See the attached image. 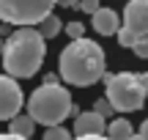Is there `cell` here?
Instances as JSON below:
<instances>
[{
  "label": "cell",
  "mask_w": 148,
  "mask_h": 140,
  "mask_svg": "<svg viewBox=\"0 0 148 140\" xmlns=\"http://www.w3.org/2000/svg\"><path fill=\"white\" fill-rule=\"evenodd\" d=\"M104 66H107L104 49L85 36L74 38L60 49V60H58L60 77L77 88H88L93 82H99L104 77Z\"/></svg>",
  "instance_id": "cell-1"
},
{
  "label": "cell",
  "mask_w": 148,
  "mask_h": 140,
  "mask_svg": "<svg viewBox=\"0 0 148 140\" xmlns=\"http://www.w3.org/2000/svg\"><path fill=\"white\" fill-rule=\"evenodd\" d=\"M44 38L38 36L36 27H19L14 30L3 44V69L8 77H33L44 63Z\"/></svg>",
  "instance_id": "cell-2"
},
{
  "label": "cell",
  "mask_w": 148,
  "mask_h": 140,
  "mask_svg": "<svg viewBox=\"0 0 148 140\" xmlns=\"http://www.w3.org/2000/svg\"><path fill=\"white\" fill-rule=\"evenodd\" d=\"M71 113V96L63 85L58 82H44L27 99V115L33 118V124L44 126H58L66 115Z\"/></svg>",
  "instance_id": "cell-3"
},
{
  "label": "cell",
  "mask_w": 148,
  "mask_h": 140,
  "mask_svg": "<svg viewBox=\"0 0 148 140\" xmlns=\"http://www.w3.org/2000/svg\"><path fill=\"white\" fill-rule=\"evenodd\" d=\"M104 96L110 110H118V113H132V110H140L145 104V88L140 82L137 74L132 71H118V74H107L104 77Z\"/></svg>",
  "instance_id": "cell-4"
},
{
  "label": "cell",
  "mask_w": 148,
  "mask_h": 140,
  "mask_svg": "<svg viewBox=\"0 0 148 140\" xmlns=\"http://www.w3.org/2000/svg\"><path fill=\"white\" fill-rule=\"evenodd\" d=\"M55 0H0V22L19 27H33L44 19L47 14H52Z\"/></svg>",
  "instance_id": "cell-5"
},
{
  "label": "cell",
  "mask_w": 148,
  "mask_h": 140,
  "mask_svg": "<svg viewBox=\"0 0 148 140\" xmlns=\"http://www.w3.org/2000/svg\"><path fill=\"white\" fill-rule=\"evenodd\" d=\"M115 33L121 47H132L140 36H148V0H129L123 8V27Z\"/></svg>",
  "instance_id": "cell-6"
},
{
  "label": "cell",
  "mask_w": 148,
  "mask_h": 140,
  "mask_svg": "<svg viewBox=\"0 0 148 140\" xmlns=\"http://www.w3.org/2000/svg\"><path fill=\"white\" fill-rule=\"evenodd\" d=\"M22 88L16 85L14 77L0 74V121H11L22 110Z\"/></svg>",
  "instance_id": "cell-7"
},
{
  "label": "cell",
  "mask_w": 148,
  "mask_h": 140,
  "mask_svg": "<svg viewBox=\"0 0 148 140\" xmlns=\"http://www.w3.org/2000/svg\"><path fill=\"white\" fill-rule=\"evenodd\" d=\"M107 121L104 115H99L96 110H88V113H77V121H74V137H85V135H104Z\"/></svg>",
  "instance_id": "cell-8"
},
{
  "label": "cell",
  "mask_w": 148,
  "mask_h": 140,
  "mask_svg": "<svg viewBox=\"0 0 148 140\" xmlns=\"http://www.w3.org/2000/svg\"><path fill=\"white\" fill-rule=\"evenodd\" d=\"M90 16H93V30L99 33V36H112V33L121 27L118 14H115L112 8H101V5H99V8H96Z\"/></svg>",
  "instance_id": "cell-9"
},
{
  "label": "cell",
  "mask_w": 148,
  "mask_h": 140,
  "mask_svg": "<svg viewBox=\"0 0 148 140\" xmlns=\"http://www.w3.org/2000/svg\"><path fill=\"white\" fill-rule=\"evenodd\" d=\"M36 30H38V36L47 41V38H55L60 30H63V22H60L55 14H47V16H44V19L36 25Z\"/></svg>",
  "instance_id": "cell-10"
},
{
  "label": "cell",
  "mask_w": 148,
  "mask_h": 140,
  "mask_svg": "<svg viewBox=\"0 0 148 140\" xmlns=\"http://www.w3.org/2000/svg\"><path fill=\"white\" fill-rule=\"evenodd\" d=\"M104 132H107L104 137H110V140H129V137L134 135V132H132V124H129L126 118H115L112 124H107Z\"/></svg>",
  "instance_id": "cell-11"
},
{
  "label": "cell",
  "mask_w": 148,
  "mask_h": 140,
  "mask_svg": "<svg viewBox=\"0 0 148 140\" xmlns=\"http://www.w3.org/2000/svg\"><path fill=\"white\" fill-rule=\"evenodd\" d=\"M33 118L30 115H14L11 118V135H19V137H30L33 135Z\"/></svg>",
  "instance_id": "cell-12"
},
{
  "label": "cell",
  "mask_w": 148,
  "mask_h": 140,
  "mask_svg": "<svg viewBox=\"0 0 148 140\" xmlns=\"http://www.w3.org/2000/svg\"><path fill=\"white\" fill-rule=\"evenodd\" d=\"M44 140H71L69 129H63V126H47V132H44Z\"/></svg>",
  "instance_id": "cell-13"
},
{
  "label": "cell",
  "mask_w": 148,
  "mask_h": 140,
  "mask_svg": "<svg viewBox=\"0 0 148 140\" xmlns=\"http://www.w3.org/2000/svg\"><path fill=\"white\" fill-rule=\"evenodd\" d=\"M132 52L137 55V58H148V36H140L137 41L132 44Z\"/></svg>",
  "instance_id": "cell-14"
},
{
  "label": "cell",
  "mask_w": 148,
  "mask_h": 140,
  "mask_svg": "<svg viewBox=\"0 0 148 140\" xmlns=\"http://www.w3.org/2000/svg\"><path fill=\"white\" fill-rule=\"evenodd\" d=\"M66 33H69L71 41H74V38H82L85 36V25H82V22H69V25H66Z\"/></svg>",
  "instance_id": "cell-15"
},
{
  "label": "cell",
  "mask_w": 148,
  "mask_h": 140,
  "mask_svg": "<svg viewBox=\"0 0 148 140\" xmlns=\"http://www.w3.org/2000/svg\"><path fill=\"white\" fill-rule=\"evenodd\" d=\"M77 8H79V11H85V14H93V11L99 8V0H79Z\"/></svg>",
  "instance_id": "cell-16"
},
{
  "label": "cell",
  "mask_w": 148,
  "mask_h": 140,
  "mask_svg": "<svg viewBox=\"0 0 148 140\" xmlns=\"http://www.w3.org/2000/svg\"><path fill=\"white\" fill-rule=\"evenodd\" d=\"M55 3L63 5V8H74V5H77V0H55Z\"/></svg>",
  "instance_id": "cell-17"
},
{
  "label": "cell",
  "mask_w": 148,
  "mask_h": 140,
  "mask_svg": "<svg viewBox=\"0 0 148 140\" xmlns=\"http://www.w3.org/2000/svg\"><path fill=\"white\" fill-rule=\"evenodd\" d=\"M74 140H110V137H104V135H85V137H74Z\"/></svg>",
  "instance_id": "cell-18"
},
{
  "label": "cell",
  "mask_w": 148,
  "mask_h": 140,
  "mask_svg": "<svg viewBox=\"0 0 148 140\" xmlns=\"http://www.w3.org/2000/svg\"><path fill=\"white\" fill-rule=\"evenodd\" d=\"M107 110H110V104H107V102H99V104H96V113H99V115H104Z\"/></svg>",
  "instance_id": "cell-19"
},
{
  "label": "cell",
  "mask_w": 148,
  "mask_h": 140,
  "mask_svg": "<svg viewBox=\"0 0 148 140\" xmlns=\"http://www.w3.org/2000/svg\"><path fill=\"white\" fill-rule=\"evenodd\" d=\"M140 137H143V140H148V118L143 121V126H140Z\"/></svg>",
  "instance_id": "cell-20"
},
{
  "label": "cell",
  "mask_w": 148,
  "mask_h": 140,
  "mask_svg": "<svg viewBox=\"0 0 148 140\" xmlns=\"http://www.w3.org/2000/svg\"><path fill=\"white\" fill-rule=\"evenodd\" d=\"M0 140H30V137H19V135H11L8 132V135H0Z\"/></svg>",
  "instance_id": "cell-21"
},
{
  "label": "cell",
  "mask_w": 148,
  "mask_h": 140,
  "mask_svg": "<svg viewBox=\"0 0 148 140\" xmlns=\"http://www.w3.org/2000/svg\"><path fill=\"white\" fill-rule=\"evenodd\" d=\"M137 77H140V82H143V88H145V93H148V74H145V71H140Z\"/></svg>",
  "instance_id": "cell-22"
},
{
  "label": "cell",
  "mask_w": 148,
  "mask_h": 140,
  "mask_svg": "<svg viewBox=\"0 0 148 140\" xmlns=\"http://www.w3.org/2000/svg\"><path fill=\"white\" fill-rule=\"evenodd\" d=\"M129 140H143V137H140V135H132V137H129Z\"/></svg>",
  "instance_id": "cell-23"
},
{
  "label": "cell",
  "mask_w": 148,
  "mask_h": 140,
  "mask_svg": "<svg viewBox=\"0 0 148 140\" xmlns=\"http://www.w3.org/2000/svg\"><path fill=\"white\" fill-rule=\"evenodd\" d=\"M3 44H5V41H3V38H0V52H3Z\"/></svg>",
  "instance_id": "cell-24"
}]
</instances>
